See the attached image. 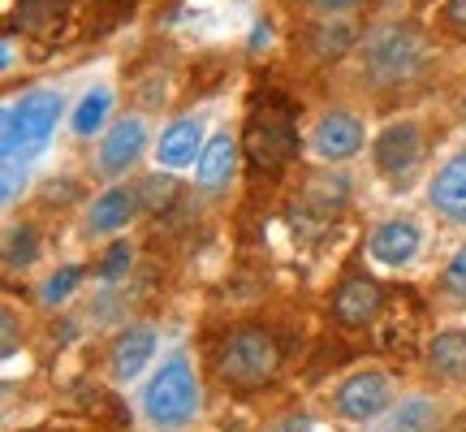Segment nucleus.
I'll use <instances>...</instances> for the list:
<instances>
[{
  "mask_svg": "<svg viewBox=\"0 0 466 432\" xmlns=\"http://www.w3.org/2000/svg\"><path fill=\"white\" fill-rule=\"evenodd\" d=\"M61 91H31V96H22L17 104L5 108V134H0V156H5V165H26L31 156L48 148L52 130H56V121H61Z\"/></svg>",
  "mask_w": 466,
  "mask_h": 432,
  "instance_id": "obj_1",
  "label": "nucleus"
},
{
  "mask_svg": "<svg viewBox=\"0 0 466 432\" xmlns=\"http://www.w3.org/2000/svg\"><path fill=\"white\" fill-rule=\"evenodd\" d=\"M242 148H247V160L259 173H281L285 165H294V156H299V126H294V113H289V104L281 96H264L250 108Z\"/></svg>",
  "mask_w": 466,
  "mask_h": 432,
  "instance_id": "obj_2",
  "label": "nucleus"
},
{
  "mask_svg": "<svg viewBox=\"0 0 466 432\" xmlns=\"http://www.w3.org/2000/svg\"><path fill=\"white\" fill-rule=\"evenodd\" d=\"M428 61V39L410 22H393L367 35L363 44V78L376 87H401L410 83Z\"/></svg>",
  "mask_w": 466,
  "mask_h": 432,
  "instance_id": "obj_3",
  "label": "nucleus"
},
{
  "mask_svg": "<svg viewBox=\"0 0 466 432\" xmlns=\"http://www.w3.org/2000/svg\"><path fill=\"white\" fill-rule=\"evenodd\" d=\"M199 411V381H195V367L186 355H173L168 364H160V372L147 381L143 389V416L151 419V428L160 432H177L186 428Z\"/></svg>",
  "mask_w": 466,
  "mask_h": 432,
  "instance_id": "obj_4",
  "label": "nucleus"
},
{
  "mask_svg": "<svg viewBox=\"0 0 466 432\" xmlns=\"http://www.w3.org/2000/svg\"><path fill=\"white\" fill-rule=\"evenodd\" d=\"M217 372H220V381L233 385V389H264L281 372V346H277V337L268 329L247 324V329L229 333V342L220 350Z\"/></svg>",
  "mask_w": 466,
  "mask_h": 432,
  "instance_id": "obj_5",
  "label": "nucleus"
},
{
  "mask_svg": "<svg viewBox=\"0 0 466 432\" xmlns=\"http://www.w3.org/2000/svg\"><path fill=\"white\" fill-rule=\"evenodd\" d=\"M371 160H376V173H380L384 182H393V186L410 182L419 160H423V134H419L415 121H393V126H384L380 139H376Z\"/></svg>",
  "mask_w": 466,
  "mask_h": 432,
  "instance_id": "obj_6",
  "label": "nucleus"
},
{
  "mask_svg": "<svg viewBox=\"0 0 466 432\" xmlns=\"http://www.w3.org/2000/svg\"><path fill=\"white\" fill-rule=\"evenodd\" d=\"M389 402H393V389H389L384 372H354V376H346L337 385L333 411L341 419H350V424H367V419L384 416Z\"/></svg>",
  "mask_w": 466,
  "mask_h": 432,
  "instance_id": "obj_7",
  "label": "nucleus"
},
{
  "mask_svg": "<svg viewBox=\"0 0 466 432\" xmlns=\"http://www.w3.org/2000/svg\"><path fill=\"white\" fill-rule=\"evenodd\" d=\"M380 303H384V290L371 277L363 273H354L346 282L333 290V316L337 324H346V329H363L371 320L380 316Z\"/></svg>",
  "mask_w": 466,
  "mask_h": 432,
  "instance_id": "obj_8",
  "label": "nucleus"
},
{
  "mask_svg": "<svg viewBox=\"0 0 466 432\" xmlns=\"http://www.w3.org/2000/svg\"><path fill=\"white\" fill-rule=\"evenodd\" d=\"M143 148H147V126H143V117H121L100 148V173L104 178L126 173L130 165H138Z\"/></svg>",
  "mask_w": 466,
  "mask_h": 432,
  "instance_id": "obj_9",
  "label": "nucleus"
},
{
  "mask_svg": "<svg viewBox=\"0 0 466 432\" xmlns=\"http://www.w3.org/2000/svg\"><path fill=\"white\" fill-rule=\"evenodd\" d=\"M359 148H363V121L354 113H341V108H333V113L319 117L316 126V151L324 156V160H350V156H359Z\"/></svg>",
  "mask_w": 466,
  "mask_h": 432,
  "instance_id": "obj_10",
  "label": "nucleus"
},
{
  "mask_svg": "<svg viewBox=\"0 0 466 432\" xmlns=\"http://www.w3.org/2000/svg\"><path fill=\"white\" fill-rule=\"evenodd\" d=\"M151 355H156V329H147V324L126 329L113 342V350H108V376H113L116 385L134 381V376L151 364Z\"/></svg>",
  "mask_w": 466,
  "mask_h": 432,
  "instance_id": "obj_11",
  "label": "nucleus"
},
{
  "mask_svg": "<svg viewBox=\"0 0 466 432\" xmlns=\"http://www.w3.org/2000/svg\"><path fill=\"white\" fill-rule=\"evenodd\" d=\"M367 251H371V260H380V264H410L419 255V225L415 221H406V216H393V221H384L376 225V233L367 238Z\"/></svg>",
  "mask_w": 466,
  "mask_h": 432,
  "instance_id": "obj_12",
  "label": "nucleus"
},
{
  "mask_svg": "<svg viewBox=\"0 0 466 432\" xmlns=\"http://www.w3.org/2000/svg\"><path fill=\"white\" fill-rule=\"evenodd\" d=\"M233 173H238V143L229 134H217L195 160V182H199V190L217 195V190H225L233 182Z\"/></svg>",
  "mask_w": 466,
  "mask_h": 432,
  "instance_id": "obj_13",
  "label": "nucleus"
},
{
  "mask_svg": "<svg viewBox=\"0 0 466 432\" xmlns=\"http://www.w3.org/2000/svg\"><path fill=\"white\" fill-rule=\"evenodd\" d=\"M203 143V121L199 117H177L165 134H160V148H156V160L165 169H186L195 165Z\"/></svg>",
  "mask_w": 466,
  "mask_h": 432,
  "instance_id": "obj_14",
  "label": "nucleus"
},
{
  "mask_svg": "<svg viewBox=\"0 0 466 432\" xmlns=\"http://www.w3.org/2000/svg\"><path fill=\"white\" fill-rule=\"evenodd\" d=\"M432 208L441 216L458 221V225H466V151H458L432 178Z\"/></svg>",
  "mask_w": 466,
  "mask_h": 432,
  "instance_id": "obj_15",
  "label": "nucleus"
},
{
  "mask_svg": "<svg viewBox=\"0 0 466 432\" xmlns=\"http://www.w3.org/2000/svg\"><path fill=\"white\" fill-rule=\"evenodd\" d=\"M138 190H130V186H113V190H104L100 200L91 203V230L96 233H116L126 230L134 221V212H138Z\"/></svg>",
  "mask_w": 466,
  "mask_h": 432,
  "instance_id": "obj_16",
  "label": "nucleus"
},
{
  "mask_svg": "<svg viewBox=\"0 0 466 432\" xmlns=\"http://www.w3.org/2000/svg\"><path fill=\"white\" fill-rule=\"evenodd\" d=\"M66 14H69L66 0H17L14 26L26 35H39V39H56L61 26H66Z\"/></svg>",
  "mask_w": 466,
  "mask_h": 432,
  "instance_id": "obj_17",
  "label": "nucleus"
},
{
  "mask_svg": "<svg viewBox=\"0 0 466 432\" xmlns=\"http://www.w3.org/2000/svg\"><path fill=\"white\" fill-rule=\"evenodd\" d=\"M428 367L441 381H466V329H445L428 346Z\"/></svg>",
  "mask_w": 466,
  "mask_h": 432,
  "instance_id": "obj_18",
  "label": "nucleus"
},
{
  "mask_svg": "<svg viewBox=\"0 0 466 432\" xmlns=\"http://www.w3.org/2000/svg\"><path fill=\"white\" fill-rule=\"evenodd\" d=\"M436 428H441V406L428 398L401 402L393 411V424H389V432H436Z\"/></svg>",
  "mask_w": 466,
  "mask_h": 432,
  "instance_id": "obj_19",
  "label": "nucleus"
},
{
  "mask_svg": "<svg viewBox=\"0 0 466 432\" xmlns=\"http://www.w3.org/2000/svg\"><path fill=\"white\" fill-rule=\"evenodd\" d=\"M108 108H113V91H108V87H96V91H86L83 100H78V108H74V134H78V139L96 134V130L104 126Z\"/></svg>",
  "mask_w": 466,
  "mask_h": 432,
  "instance_id": "obj_20",
  "label": "nucleus"
},
{
  "mask_svg": "<svg viewBox=\"0 0 466 432\" xmlns=\"http://www.w3.org/2000/svg\"><path fill=\"white\" fill-rule=\"evenodd\" d=\"M350 44H354V31L346 22H329V26H316L311 31V52L319 61H333V57H346Z\"/></svg>",
  "mask_w": 466,
  "mask_h": 432,
  "instance_id": "obj_21",
  "label": "nucleus"
},
{
  "mask_svg": "<svg viewBox=\"0 0 466 432\" xmlns=\"http://www.w3.org/2000/svg\"><path fill=\"white\" fill-rule=\"evenodd\" d=\"M35 255H39V238H35L31 225L9 230V242H5V268H26Z\"/></svg>",
  "mask_w": 466,
  "mask_h": 432,
  "instance_id": "obj_22",
  "label": "nucleus"
},
{
  "mask_svg": "<svg viewBox=\"0 0 466 432\" xmlns=\"http://www.w3.org/2000/svg\"><path fill=\"white\" fill-rule=\"evenodd\" d=\"M78 285H83V268H78V264L61 268V273H52L48 282H44V303H66Z\"/></svg>",
  "mask_w": 466,
  "mask_h": 432,
  "instance_id": "obj_23",
  "label": "nucleus"
},
{
  "mask_svg": "<svg viewBox=\"0 0 466 432\" xmlns=\"http://www.w3.org/2000/svg\"><path fill=\"white\" fill-rule=\"evenodd\" d=\"M441 285H445V294H450V299L466 303V242L453 251V260L445 264V273H441Z\"/></svg>",
  "mask_w": 466,
  "mask_h": 432,
  "instance_id": "obj_24",
  "label": "nucleus"
},
{
  "mask_svg": "<svg viewBox=\"0 0 466 432\" xmlns=\"http://www.w3.org/2000/svg\"><path fill=\"white\" fill-rule=\"evenodd\" d=\"M143 208H168L173 203V195H177V186H173V178H147V186H143Z\"/></svg>",
  "mask_w": 466,
  "mask_h": 432,
  "instance_id": "obj_25",
  "label": "nucleus"
},
{
  "mask_svg": "<svg viewBox=\"0 0 466 432\" xmlns=\"http://www.w3.org/2000/svg\"><path fill=\"white\" fill-rule=\"evenodd\" d=\"M22 186H26V165H5V182H0V203H5V208H14L17 195H22Z\"/></svg>",
  "mask_w": 466,
  "mask_h": 432,
  "instance_id": "obj_26",
  "label": "nucleus"
},
{
  "mask_svg": "<svg viewBox=\"0 0 466 432\" xmlns=\"http://www.w3.org/2000/svg\"><path fill=\"white\" fill-rule=\"evenodd\" d=\"M126 268H130V247H126V242H113L108 255H104V264H100V277L104 282H116Z\"/></svg>",
  "mask_w": 466,
  "mask_h": 432,
  "instance_id": "obj_27",
  "label": "nucleus"
},
{
  "mask_svg": "<svg viewBox=\"0 0 466 432\" xmlns=\"http://www.w3.org/2000/svg\"><path fill=\"white\" fill-rule=\"evenodd\" d=\"M441 22H445L453 35H466V0H445V9H441Z\"/></svg>",
  "mask_w": 466,
  "mask_h": 432,
  "instance_id": "obj_28",
  "label": "nucleus"
},
{
  "mask_svg": "<svg viewBox=\"0 0 466 432\" xmlns=\"http://www.w3.org/2000/svg\"><path fill=\"white\" fill-rule=\"evenodd\" d=\"M316 9H324V14H350V9H359V5H367V0H311Z\"/></svg>",
  "mask_w": 466,
  "mask_h": 432,
  "instance_id": "obj_29",
  "label": "nucleus"
},
{
  "mask_svg": "<svg viewBox=\"0 0 466 432\" xmlns=\"http://www.w3.org/2000/svg\"><path fill=\"white\" fill-rule=\"evenodd\" d=\"M14 346H17V324H14V316L5 312V355H14Z\"/></svg>",
  "mask_w": 466,
  "mask_h": 432,
  "instance_id": "obj_30",
  "label": "nucleus"
},
{
  "mask_svg": "<svg viewBox=\"0 0 466 432\" xmlns=\"http://www.w3.org/2000/svg\"><path fill=\"white\" fill-rule=\"evenodd\" d=\"M462 113H466V100H462Z\"/></svg>",
  "mask_w": 466,
  "mask_h": 432,
  "instance_id": "obj_31",
  "label": "nucleus"
}]
</instances>
